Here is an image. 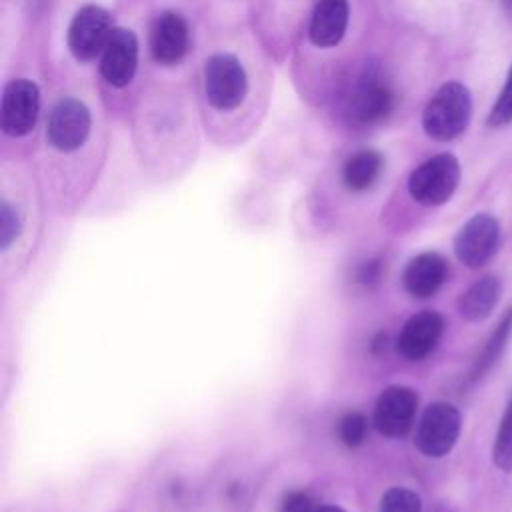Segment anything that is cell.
<instances>
[{
  "label": "cell",
  "mask_w": 512,
  "mask_h": 512,
  "mask_svg": "<svg viewBox=\"0 0 512 512\" xmlns=\"http://www.w3.org/2000/svg\"><path fill=\"white\" fill-rule=\"evenodd\" d=\"M472 114V96L462 82L450 80L442 84L428 100L422 112L424 132L438 142H448L460 136Z\"/></svg>",
  "instance_id": "6da1fadb"
},
{
  "label": "cell",
  "mask_w": 512,
  "mask_h": 512,
  "mask_svg": "<svg viewBox=\"0 0 512 512\" xmlns=\"http://www.w3.org/2000/svg\"><path fill=\"white\" fill-rule=\"evenodd\" d=\"M460 182L456 156L442 152L424 160L408 178L410 196L422 206H440L452 198Z\"/></svg>",
  "instance_id": "7a4b0ae2"
},
{
  "label": "cell",
  "mask_w": 512,
  "mask_h": 512,
  "mask_svg": "<svg viewBox=\"0 0 512 512\" xmlns=\"http://www.w3.org/2000/svg\"><path fill=\"white\" fill-rule=\"evenodd\" d=\"M248 78L232 54H214L204 64V94L212 108L228 112L244 102Z\"/></svg>",
  "instance_id": "3957f363"
},
{
  "label": "cell",
  "mask_w": 512,
  "mask_h": 512,
  "mask_svg": "<svg viewBox=\"0 0 512 512\" xmlns=\"http://www.w3.org/2000/svg\"><path fill=\"white\" fill-rule=\"evenodd\" d=\"M462 416L458 408L450 402H434L430 404L418 424L416 446L422 454L430 458H440L448 454L458 436H460Z\"/></svg>",
  "instance_id": "277c9868"
},
{
  "label": "cell",
  "mask_w": 512,
  "mask_h": 512,
  "mask_svg": "<svg viewBox=\"0 0 512 512\" xmlns=\"http://www.w3.org/2000/svg\"><path fill=\"white\" fill-rule=\"evenodd\" d=\"M112 18L108 10L96 4L82 6L68 28V48L74 58L86 62L102 54L110 34H112Z\"/></svg>",
  "instance_id": "5b68a950"
},
{
  "label": "cell",
  "mask_w": 512,
  "mask_h": 512,
  "mask_svg": "<svg viewBox=\"0 0 512 512\" xmlns=\"http://www.w3.org/2000/svg\"><path fill=\"white\" fill-rule=\"evenodd\" d=\"M392 106L394 94L388 82L376 70H366L348 100V116L356 126H372L382 122Z\"/></svg>",
  "instance_id": "8992f818"
},
{
  "label": "cell",
  "mask_w": 512,
  "mask_h": 512,
  "mask_svg": "<svg viewBox=\"0 0 512 512\" xmlns=\"http://www.w3.org/2000/svg\"><path fill=\"white\" fill-rule=\"evenodd\" d=\"M40 92L32 80L18 78L4 86L0 124L8 136H26L38 118Z\"/></svg>",
  "instance_id": "52a82bcc"
},
{
  "label": "cell",
  "mask_w": 512,
  "mask_h": 512,
  "mask_svg": "<svg viewBox=\"0 0 512 512\" xmlns=\"http://www.w3.org/2000/svg\"><path fill=\"white\" fill-rule=\"evenodd\" d=\"M90 110L76 98H62L48 118V142L60 152L78 150L90 134Z\"/></svg>",
  "instance_id": "ba28073f"
},
{
  "label": "cell",
  "mask_w": 512,
  "mask_h": 512,
  "mask_svg": "<svg viewBox=\"0 0 512 512\" xmlns=\"http://www.w3.org/2000/svg\"><path fill=\"white\" fill-rule=\"evenodd\" d=\"M498 244L500 224L490 214L472 216L454 238L456 256L468 268L484 266L496 254Z\"/></svg>",
  "instance_id": "9c48e42d"
},
{
  "label": "cell",
  "mask_w": 512,
  "mask_h": 512,
  "mask_svg": "<svg viewBox=\"0 0 512 512\" xmlns=\"http://www.w3.org/2000/svg\"><path fill=\"white\" fill-rule=\"evenodd\" d=\"M418 408V396L406 386H388L376 400L372 422L388 438H402L410 432Z\"/></svg>",
  "instance_id": "30bf717a"
},
{
  "label": "cell",
  "mask_w": 512,
  "mask_h": 512,
  "mask_svg": "<svg viewBox=\"0 0 512 512\" xmlns=\"http://www.w3.org/2000/svg\"><path fill=\"white\" fill-rule=\"evenodd\" d=\"M138 66V38L132 30L114 28L102 54L100 72L110 86L124 88L132 82Z\"/></svg>",
  "instance_id": "8fae6325"
},
{
  "label": "cell",
  "mask_w": 512,
  "mask_h": 512,
  "mask_svg": "<svg viewBox=\"0 0 512 512\" xmlns=\"http://www.w3.org/2000/svg\"><path fill=\"white\" fill-rule=\"evenodd\" d=\"M190 44L188 24L176 12H162L150 28V52L158 64H178Z\"/></svg>",
  "instance_id": "7c38bea8"
},
{
  "label": "cell",
  "mask_w": 512,
  "mask_h": 512,
  "mask_svg": "<svg viewBox=\"0 0 512 512\" xmlns=\"http://www.w3.org/2000/svg\"><path fill=\"white\" fill-rule=\"evenodd\" d=\"M444 332V318L434 310L414 314L398 336V350L408 360L426 358L440 342Z\"/></svg>",
  "instance_id": "4fadbf2b"
},
{
  "label": "cell",
  "mask_w": 512,
  "mask_h": 512,
  "mask_svg": "<svg viewBox=\"0 0 512 512\" xmlns=\"http://www.w3.org/2000/svg\"><path fill=\"white\" fill-rule=\"evenodd\" d=\"M448 278V262L438 252H422L404 270V288L414 298H430Z\"/></svg>",
  "instance_id": "5bb4252c"
},
{
  "label": "cell",
  "mask_w": 512,
  "mask_h": 512,
  "mask_svg": "<svg viewBox=\"0 0 512 512\" xmlns=\"http://www.w3.org/2000/svg\"><path fill=\"white\" fill-rule=\"evenodd\" d=\"M348 26V0H318L312 12L308 36L318 48L336 46Z\"/></svg>",
  "instance_id": "9a60e30c"
},
{
  "label": "cell",
  "mask_w": 512,
  "mask_h": 512,
  "mask_svg": "<svg viewBox=\"0 0 512 512\" xmlns=\"http://www.w3.org/2000/svg\"><path fill=\"white\" fill-rule=\"evenodd\" d=\"M502 284L496 276H484L474 282L458 300V312L466 322L484 320L498 304Z\"/></svg>",
  "instance_id": "2e32d148"
},
{
  "label": "cell",
  "mask_w": 512,
  "mask_h": 512,
  "mask_svg": "<svg viewBox=\"0 0 512 512\" xmlns=\"http://www.w3.org/2000/svg\"><path fill=\"white\" fill-rule=\"evenodd\" d=\"M382 172V156L376 150H360L352 154L342 170V178L348 190H368Z\"/></svg>",
  "instance_id": "e0dca14e"
},
{
  "label": "cell",
  "mask_w": 512,
  "mask_h": 512,
  "mask_svg": "<svg viewBox=\"0 0 512 512\" xmlns=\"http://www.w3.org/2000/svg\"><path fill=\"white\" fill-rule=\"evenodd\" d=\"M510 336H512V308H508L504 312V316L500 318L498 326L494 328L490 340L482 348V352L474 364V370H472V380H480L482 376H486L492 370V366L500 360Z\"/></svg>",
  "instance_id": "ac0fdd59"
},
{
  "label": "cell",
  "mask_w": 512,
  "mask_h": 512,
  "mask_svg": "<svg viewBox=\"0 0 512 512\" xmlns=\"http://www.w3.org/2000/svg\"><path fill=\"white\" fill-rule=\"evenodd\" d=\"M492 458L500 470L512 472V398H510L508 408L500 420L496 440H494Z\"/></svg>",
  "instance_id": "d6986e66"
},
{
  "label": "cell",
  "mask_w": 512,
  "mask_h": 512,
  "mask_svg": "<svg viewBox=\"0 0 512 512\" xmlns=\"http://www.w3.org/2000/svg\"><path fill=\"white\" fill-rule=\"evenodd\" d=\"M378 512H422V502L416 492L396 486L382 496Z\"/></svg>",
  "instance_id": "ffe728a7"
},
{
  "label": "cell",
  "mask_w": 512,
  "mask_h": 512,
  "mask_svg": "<svg viewBox=\"0 0 512 512\" xmlns=\"http://www.w3.org/2000/svg\"><path fill=\"white\" fill-rule=\"evenodd\" d=\"M486 122L490 128H502L512 122V64H510L504 86H502Z\"/></svg>",
  "instance_id": "44dd1931"
},
{
  "label": "cell",
  "mask_w": 512,
  "mask_h": 512,
  "mask_svg": "<svg viewBox=\"0 0 512 512\" xmlns=\"http://www.w3.org/2000/svg\"><path fill=\"white\" fill-rule=\"evenodd\" d=\"M366 432H368V422L360 412H348L338 422V436L350 448L360 446L366 440Z\"/></svg>",
  "instance_id": "7402d4cb"
},
{
  "label": "cell",
  "mask_w": 512,
  "mask_h": 512,
  "mask_svg": "<svg viewBox=\"0 0 512 512\" xmlns=\"http://www.w3.org/2000/svg\"><path fill=\"white\" fill-rule=\"evenodd\" d=\"M20 230H22V222H20L18 212L10 204L2 202V206H0V246L8 248L16 240Z\"/></svg>",
  "instance_id": "603a6c76"
},
{
  "label": "cell",
  "mask_w": 512,
  "mask_h": 512,
  "mask_svg": "<svg viewBox=\"0 0 512 512\" xmlns=\"http://www.w3.org/2000/svg\"><path fill=\"white\" fill-rule=\"evenodd\" d=\"M318 506L306 492H290L284 496L282 512H316Z\"/></svg>",
  "instance_id": "cb8c5ba5"
},
{
  "label": "cell",
  "mask_w": 512,
  "mask_h": 512,
  "mask_svg": "<svg viewBox=\"0 0 512 512\" xmlns=\"http://www.w3.org/2000/svg\"><path fill=\"white\" fill-rule=\"evenodd\" d=\"M380 276V264L378 262H366L358 274V280L364 284H370L374 280H378Z\"/></svg>",
  "instance_id": "d4e9b609"
},
{
  "label": "cell",
  "mask_w": 512,
  "mask_h": 512,
  "mask_svg": "<svg viewBox=\"0 0 512 512\" xmlns=\"http://www.w3.org/2000/svg\"><path fill=\"white\" fill-rule=\"evenodd\" d=\"M430 512H456L448 502H436L432 508H430Z\"/></svg>",
  "instance_id": "484cf974"
},
{
  "label": "cell",
  "mask_w": 512,
  "mask_h": 512,
  "mask_svg": "<svg viewBox=\"0 0 512 512\" xmlns=\"http://www.w3.org/2000/svg\"><path fill=\"white\" fill-rule=\"evenodd\" d=\"M316 512H344V510L338 506H318Z\"/></svg>",
  "instance_id": "4316f807"
}]
</instances>
